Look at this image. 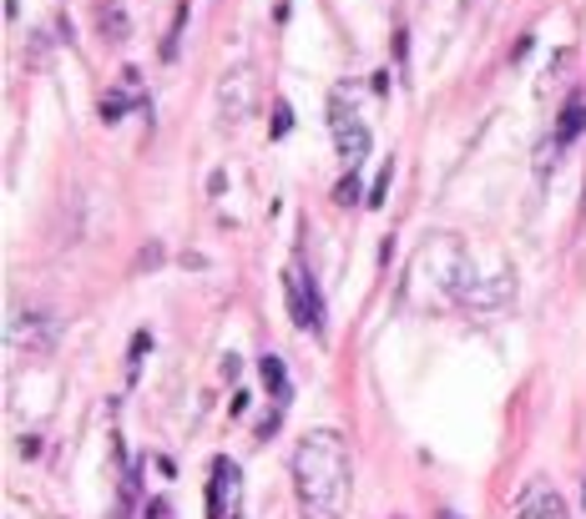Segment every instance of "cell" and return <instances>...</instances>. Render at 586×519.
I'll return each instance as SVG.
<instances>
[{"label": "cell", "mask_w": 586, "mask_h": 519, "mask_svg": "<svg viewBox=\"0 0 586 519\" xmlns=\"http://www.w3.org/2000/svg\"><path fill=\"white\" fill-rule=\"evenodd\" d=\"M294 489H299L303 519H344L354 495L349 444L339 429H309L294 444Z\"/></svg>", "instance_id": "6da1fadb"}, {"label": "cell", "mask_w": 586, "mask_h": 519, "mask_svg": "<svg viewBox=\"0 0 586 519\" xmlns=\"http://www.w3.org/2000/svg\"><path fill=\"white\" fill-rule=\"evenodd\" d=\"M329 131H334L339 162H344L349 172H354V166H364V156H370V121L349 107V86H339L334 101H329Z\"/></svg>", "instance_id": "7a4b0ae2"}, {"label": "cell", "mask_w": 586, "mask_h": 519, "mask_svg": "<svg viewBox=\"0 0 586 519\" xmlns=\"http://www.w3.org/2000/svg\"><path fill=\"white\" fill-rule=\"evenodd\" d=\"M284 303H288V318L299 323L303 333H319L323 323V303H319V288H313L309 268H303L299 258L284 268Z\"/></svg>", "instance_id": "3957f363"}, {"label": "cell", "mask_w": 586, "mask_h": 519, "mask_svg": "<svg viewBox=\"0 0 586 519\" xmlns=\"http://www.w3.org/2000/svg\"><path fill=\"white\" fill-rule=\"evenodd\" d=\"M238 464L217 459L213 464V484H207V519H238Z\"/></svg>", "instance_id": "277c9868"}, {"label": "cell", "mask_w": 586, "mask_h": 519, "mask_svg": "<svg viewBox=\"0 0 586 519\" xmlns=\"http://www.w3.org/2000/svg\"><path fill=\"white\" fill-rule=\"evenodd\" d=\"M6 338H11V348L36 354V348H46V343L56 338V323H51V313H41V307H21L11 318V328H6Z\"/></svg>", "instance_id": "5b68a950"}, {"label": "cell", "mask_w": 586, "mask_h": 519, "mask_svg": "<svg viewBox=\"0 0 586 519\" xmlns=\"http://www.w3.org/2000/svg\"><path fill=\"white\" fill-rule=\"evenodd\" d=\"M515 519H572V509H566V499L551 489L546 479H536L521 495V505H515Z\"/></svg>", "instance_id": "8992f818"}, {"label": "cell", "mask_w": 586, "mask_h": 519, "mask_svg": "<svg viewBox=\"0 0 586 519\" xmlns=\"http://www.w3.org/2000/svg\"><path fill=\"white\" fill-rule=\"evenodd\" d=\"M217 107H223L227 121H243L253 107V72H243V66H233V72L223 76V91H217Z\"/></svg>", "instance_id": "52a82bcc"}, {"label": "cell", "mask_w": 586, "mask_h": 519, "mask_svg": "<svg viewBox=\"0 0 586 519\" xmlns=\"http://www.w3.org/2000/svg\"><path fill=\"white\" fill-rule=\"evenodd\" d=\"M142 101H147L142 76H137V72H121V86L107 96V101H102V117H107V121H121V111H127V107H142Z\"/></svg>", "instance_id": "ba28073f"}, {"label": "cell", "mask_w": 586, "mask_h": 519, "mask_svg": "<svg viewBox=\"0 0 586 519\" xmlns=\"http://www.w3.org/2000/svg\"><path fill=\"white\" fill-rule=\"evenodd\" d=\"M582 127H586V96H572V101H566L562 107V127H556V142H576V137H582Z\"/></svg>", "instance_id": "9c48e42d"}, {"label": "cell", "mask_w": 586, "mask_h": 519, "mask_svg": "<svg viewBox=\"0 0 586 519\" xmlns=\"http://www.w3.org/2000/svg\"><path fill=\"white\" fill-rule=\"evenodd\" d=\"M102 36H107V41L132 36V21H127V11H121L117 0H107V6H102Z\"/></svg>", "instance_id": "30bf717a"}, {"label": "cell", "mask_w": 586, "mask_h": 519, "mask_svg": "<svg viewBox=\"0 0 586 519\" xmlns=\"http://www.w3.org/2000/svg\"><path fill=\"white\" fill-rule=\"evenodd\" d=\"M258 374H264V389L274 393V399H288V378H284V364H278L274 354L258 358Z\"/></svg>", "instance_id": "8fae6325"}, {"label": "cell", "mask_w": 586, "mask_h": 519, "mask_svg": "<svg viewBox=\"0 0 586 519\" xmlns=\"http://www.w3.org/2000/svg\"><path fill=\"white\" fill-rule=\"evenodd\" d=\"M157 262H162V248H157V242H152V248H142V258H137V268H157Z\"/></svg>", "instance_id": "7c38bea8"}, {"label": "cell", "mask_w": 586, "mask_h": 519, "mask_svg": "<svg viewBox=\"0 0 586 519\" xmlns=\"http://www.w3.org/2000/svg\"><path fill=\"white\" fill-rule=\"evenodd\" d=\"M294 127V107H278V121H274V137H284V131Z\"/></svg>", "instance_id": "4fadbf2b"}, {"label": "cell", "mask_w": 586, "mask_h": 519, "mask_svg": "<svg viewBox=\"0 0 586 519\" xmlns=\"http://www.w3.org/2000/svg\"><path fill=\"white\" fill-rule=\"evenodd\" d=\"M147 519H172V505L168 499H152V505H147Z\"/></svg>", "instance_id": "5bb4252c"}, {"label": "cell", "mask_w": 586, "mask_h": 519, "mask_svg": "<svg viewBox=\"0 0 586 519\" xmlns=\"http://www.w3.org/2000/svg\"><path fill=\"white\" fill-rule=\"evenodd\" d=\"M339 202H344V207H349V202H360V197H354V177L339 182Z\"/></svg>", "instance_id": "9a60e30c"}]
</instances>
